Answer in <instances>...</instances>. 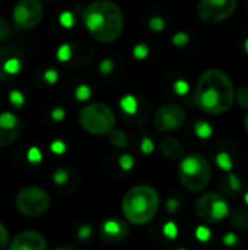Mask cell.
Segmentation results:
<instances>
[{
	"label": "cell",
	"mask_w": 248,
	"mask_h": 250,
	"mask_svg": "<svg viewBox=\"0 0 248 250\" xmlns=\"http://www.w3.org/2000/svg\"><path fill=\"white\" fill-rule=\"evenodd\" d=\"M159 149L162 155L168 160H181L184 157L183 144L174 136H165L159 142Z\"/></svg>",
	"instance_id": "obj_14"
},
{
	"label": "cell",
	"mask_w": 248,
	"mask_h": 250,
	"mask_svg": "<svg viewBox=\"0 0 248 250\" xmlns=\"http://www.w3.org/2000/svg\"><path fill=\"white\" fill-rule=\"evenodd\" d=\"M159 205L161 198L156 189L148 185H139L127 190L121 202V209L127 223L143 226L155 218Z\"/></svg>",
	"instance_id": "obj_3"
},
{
	"label": "cell",
	"mask_w": 248,
	"mask_h": 250,
	"mask_svg": "<svg viewBox=\"0 0 248 250\" xmlns=\"http://www.w3.org/2000/svg\"><path fill=\"white\" fill-rule=\"evenodd\" d=\"M9 245V231L4 224L0 223V250H3Z\"/></svg>",
	"instance_id": "obj_34"
},
{
	"label": "cell",
	"mask_w": 248,
	"mask_h": 250,
	"mask_svg": "<svg viewBox=\"0 0 248 250\" xmlns=\"http://www.w3.org/2000/svg\"><path fill=\"white\" fill-rule=\"evenodd\" d=\"M114 70V62L111 59H104L101 63H99V72L101 75H110L111 72Z\"/></svg>",
	"instance_id": "obj_31"
},
{
	"label": "cell",
	"mask_w": 248,
	"mask_h": 250,
	"mask_svg": "<svg viewBox=\"0 0 248 250\" xmlns=\"http://www.w3.org/2000/svg\"><path fill=\"white\" fill-rule=\"evenodd\" d=\"M235 101V88L228 73L221 69L205 70L194 89L197 107L212 116L227 113Z\"/></svg>",
	"instance_id": "obj_1"
},
{
	"label": "cell",
	"mask_w": 248,
	"mask_h": 250,
	"mask_svg": "<svg viewBox=\"0 0 248 250\" xmlns=\"http://www.w3.org/2000/svg\"><path fill=\"white\" fill-rule=\"evenodd\" d=\"M91 95H92V89H91V86L86 85V83H82V85H79V86L75 89V97H76V100L80 101V103L88 101V100L91 98Z\"/></svg>",
	"instance_id": "obj_21"
},
{
	"label": "cell",
	"mask_w": 248,
	"mask_h": 250,
	"mask_svg": "<svg viewBox=\"0 0 248 250\" xmlns=\"http://www.w3.org/2000/svg\"><path fill=\"white\" fill-rule=\"evenodd\" d=\"M189 89H190V86H189V83L186 81H177L174 83V91L178 95H186L189 92Z\"/></svg>",
	"instance_id": "obj_35"
},
{
	"label": "cell",
	"mask_w": 248,
	"mask_h": 250,
	"mask_svg": "<svg viewBox=\"0 0 248 250\" xmlns=\"http://www.w3.org/2000/svg\"><path fill=\"white\" fill-rule=\"evenodd\" d=\"M231 224L241 230V231H248V209L246 208H238L234 212H229Z\"/></svg>",
	"instance_id": "obj_15"
},
{
	"label": "cell",
	"mask_w": 248,
	"mask_h": 250,
	"mask_svg": "<svg viewBox=\"0 0 248 250\" xmlns=\"http://www.w3.org/2000/svg\"><path fill=\"white\" fill-rule=\"evenodd\" d=\"M194 129H196V133H197L200 138H208V136H210V133H212L210 126H209L208 123H205V122H199V123H196Z\"/></svg>",
	"instance_id": "obj_29"
},
{
	"label": "cell",
	"mask_w": 248,
	"mask_h": 250,
	"mask_svg": "<svg viewBox=\"0 0 248 250\" xmlns=\"http://www.w3.org/2000/svg\"><path fill=\"white\" fill-rule=\"evenodd\" d=\"M180 250H184V249H180Z\"/></svg>",
	"instance_id": "obj_45"
},
{
	"label": "cell",
	"mask_w": 248,
	"mask_h": 250,
	"mask_svg": "<svg viewBox=\"0 0 248 250\" xmlns=\"http://www.w3.org/2000/svg\"><path fill=\"white\" fill-rule=\"evenodd\" d=\"M178 179L189 192L205 190L212 179V168L206 157L196 152L183 157L178 166Z\"/></svg>",
	"instance_id": "obj_4"
},
{
	"label": "cell",
	"mask_w": 248,
	"mask_h": 250,
	"mask_svg": "<svg viewBox=\"0 0 248 250\" xmlns=\"http://www.w3.org/2000/svg\"><path fill=\"white\" fill-rule=\"evenodd\" d=\"M23 127H18V129H7V127H3L0 125V148L1 146H7L13 142H16L22 133Z\"/></svg>",
	"instance_id": "obj_16"
},
{
	"label": "cell",
	"mask_w": 248,
	"mask_h": 250,
	"mask_svg": "<svg viewBox=\"0 0 248 250\" xmlns=\"http://www.w3.org/2000/svg\"><path fill=\"white\" fill-rule=\"evenodd\" d=\"M164 233L170 237V239H172L174 236H175V227H174V224H167L165 226V229H164Z\"/></svg>",
	"instance_id": "obj_41"
},
{
	"label": "cell",
	"mask_w": 248,
	"mask_h": 250,
	"mask_svg": "<svg viewBox=\"0 0 248 250\" xmlns=\"http://www.w3.org/2000/svg\"><path fill=\"white\" fill-rule=\"evenodd\" d=\"M130 233V227L127 223L120 220H107L99 227V236L102 240L108 243H117L124 240Z\"/></svg>",
	"instance_id": "obj_13"
},
{
	"label": "cell",
	"mask_w": 248,
	"mask_h": 250,
	"mask_svg": "<svg viewBox=\"0 0 248 250\" xmlns=\"http://www.w3.org/2000/svg\"><path fill=\"white\" fill-rule=\"evenodd\" d=\"M64 117H66V113L61 107H56L51 110V119L54 122H61V120H64Z\"/></svg>",
	"instance_id": "obj_38"
},
{
	"label": "cell",
	"mask_w": 248,
	"mask_h": 250,
	"mask_svg": "<svg viewBox=\"0 0 248 250\" xmlns=\"http://www.w3.org/2000/svg\"><path fill=\"white\" fill-rule=\"evenodd\" d=\"M79 125L89 135L104 136L115 129V114L104 103H91L79 111Z\"/></svg>",
	"instance_id": "obj_5"
},
{
	"label": "cell",
	"mask_w": 248,
	"mask_h": 250,
	"mask_svg": "<svg viewBox=\"0 0 248 250\" xmlns=\"http://www.w3.org/2000/svg\"><path fill=\"white\" fill-rule=\"evenodd\" d=\"M50 148H51V151H53L54 154H58V155H60V154H63V152L66 151V144H64L63 141L57 139V141L51 142Z\"/></svg>",
	"instance_id": "obj_37"
},
{
	"label": "cell",
	"mask_w": 248,
	"mask_h": 250,
	"mask_svg": "<svg viewBox=\"0 0 248 250\" xmlns=\"http://www.w3.org/2000/svg\"><path fill=\"white\" fill-rule=\"evenodd\" d=\"M7 34H9V23H7L4 19L0 18V41H1L3 38H6Z\"/></svg>",
	"instance_id": "obj_40"
},
{
	"label": "cell",
	"mask_w": 248,
	"mask_h": 250,
	"mask_svg": "<svg viewBox=\"0 0 248 250\" xmlns=\"http://www.w3.org/2000/svg\"><path fill=\"white\" fill-rule=\"evenodd\" d=\"M15 207L23 217L38 218L50 209L51 198L39 186H26L16 193Z\"/></svg>",
	"instance_id": "obj_6"
},
{
	"label": "cell",
	"mask_w": 248,
	"mask_h": 250,
	"mask_svg": "<svg viewBox=\"0 0 248 250\" xmlns=\"http://www.w3.org/2000/svg\"><path fill=\"white\" fill-rule=\"evenodd\" d=\"M73 56V50L70 47V44H61L57 51H56V57L60 63H67Z\"/></svg>",
	"instance_id": "obj_20"
},
{
	"label": "cell",
	"mask_w": 248,
	"mask_h": 250,
	"mask_svg": "<svg viewBox=\"0 0 248 250\" xmlns=\"http://www.w3.org/2000/svg\"><path fill=\"white\" fill-rule=\"evenodd\" d=\"M91 234H92V229L89 226H82L77 231V236L80 240H88L91 237Z\"/></svg>",
	"instance_id": "obj_39"
},
{
	"label": "cell",
	"mask_w": 248,
	"mask_h": 250,
	"mask_svg": "<svg viewBox=\"0 0 248 250\" xmlns=\"http://www.w3.org/2000/svg\"><path fill=\"white\" fill-rule=\"evenodd\" d=\"M25 63V54L16 45L0 47V81H9L10 78L22 72Z\"/></svg>",
	"instance_id": "obj_11"
},
{
	"label": "cell",
	"mask_w": 248,
	"mask_h": 250,
	"mask_svg": "<svg viewBox=\"0 0 248 250\" xmlns=\"http://www.w3.org/2000/svg\"><path fill=\"white\" fill-rule=\"evenodd\" d=\"M247 48H248V42H247Z\"/></svg>",
	"instance_id": "obj_44"
},
{
	"label": "cell",
	"mask_w": 248,
	"mask_h": 250,
	"mask_svg": "<svg viewBox=\"0 0 248 250\" xmlns=\"http://www.w3.org/2000/svg\"><path fill=\"white\" fill-rule=\"evenodd\" d=\"M120 107L127 114H136L137 113V108H139V103H137V100H136L134 95L127 94V95H124L120 100Z\"/></svg>",
	"instance_id": "obj_19"
},
{
	"label": "cell",
	"mask_w": 248,
	"mask_h": 250,
	"mask_svg": "<svg viewBox=\"0 0 248 250\" xmlns=\"http://www.w3.org/2000/svg\"><path fill=\"white\" fill-rule=\"evenodd\" d=\"M58 72L56 70V69H47L45 72H44V81L48 83V85H54V83H57L58 82Z\"/></svg>",
	"instance_id": "obj_30"
},
{
	"label": "cell",
	"mask_w": 248,
	"mask_h": 250,
	"mask_svg": "<svg viewBox=\"0 0 248 250\" xmlns=\"http://www.w3.org/2000/svg\"><path fill=\"white\" fill-rule=\"evenodd\" d=\"M148 25H149V29L153 32H162L165 29V21L161 16H152Z\"/></svg>",
	"instance_id": "obj_25"
},
{
	"label": "cell",
	"mask_w": 248,
	"mask_h": 250,
	"mask_svg": "<svg viewBox=\"0 0 248 250\" xmlns=\"http://www.w3.org/2000/svg\"><path fill=\"white\" fill-rule=\"evenodd\" d=\"M75 15L70 12V10H64L58 15V23L63 26V28H73L75 26Z\"/></svg>",
	"instance_id": "obj_23"
},
{
	"label": "cell",
	"mask_w": 248,
	"mask_h": 250,
	"mask_svg": "<svg viewBox=\"0 0 248 250\" xmlns=\"http://www.w3.org/2000/svg\"><path fill=\"white\" fill-rule=\"evenodd\" d=\"M196 215L208 224H216L229 217V205L227 199L216 192L203 193L194 205Z\"/></svg>",
	"instance_id": "obj_7"
},
{
	"label": "cell",
	"mask_w": 248,
	"mask_h": 250,
	"mask_svg": "<svg viewBox=\"0 0 248 250\" xmlns=\"http://www.w3.org/2000/svg\"><path fill=\"white\" fill-rule=\"evenodd\" d=\"M189 41H190V37H189V34H186V32H177V34H174V37H172V44L175 45V47H186L187 44H189Z\"/></svg>",
	"instance_id": "obj_27"
},
{
	"label": "cell",
	"mask_w": 248,
	"mask_h": 250,
	"mask_svg": "<svg viewBox=\"0 0 248 250\" xmlns=\"http://www.w3.org/2000/svg\"><path fill=\"white\" fill-rule=\"evenodd\" d=\"M9 103H10L13 107L20 108V107L25 104V95H23L20 91L13 89V91H10V92H9Z\"/></svg>",
	"instance_id": "obj_24"
},
{
	"label": "cell",
	"mask_w": 248,
	"mask_h": 250,
	"mask_svg": "<svg viewBox=\"0 0 248 250\" xmlns=\"http://www.w3.org/2000/svg\"><path fill=\"white\" fill-rule=\"evenodd\" d=\"M244 126H246V129H247L248 132V113L247 116H246V119H244Z\"/></svg>",
	"instance_id": "obj_42"
},
{
	"label": "cell",
	"mask_w": 248,
	"mask_h": 250,
	"mask_svg": "<svg viewBox=\"0 0 248 250\" xmlns=\"http://www.w3.org/2000/svg\"><path fill=\"white\" fill-rule=\"evenodd\" d=\"M118 164H120V167H121L124 171H129V170H132V168H133V166H134V160H133V157H132V155H129V154H123V155L118 158Z\"/></svg>",
	"instance_id": "obj_28"
},
{
	"label": "cell",
	"mask_w": 248,
	"mask_h": 250,
	"mask_svg": "<svg viewBox=\"0 0 248 250\" xmlns=\"http://www.w3.org/2000/svg\"><path fill=\"white\" fill-rule=\"evenodd\" d=\"M222 190L227 195L232 196V198L238 196V193L241 190V183H240L238 177L237 176H232V174L228 176V177H225L224 182H222Z\"/></svg>",
	"instance_id": "obj_17"
},
{
	"label": "cell",
	"mask_w": 248,
	"mask_h": 250,
	"mask_svg": "<svg viewBox=\"0 0 248 250\" xmlns=\"http://www.w3.org/2000/svg\"><path fill=\"white\" fill-rule=\"evenodd\" d=\"M83 25L89 35L102 44L117 41L124 29V16L118 4L111 0H95L83 10Z\"/></svg>",
	"instance_id": "obj_2"
},
{
	"label": "cell",
	"mask_w": 248,
	"mask_h": 250,
	"mask_svg": "<svg viewBox=\"0 0 248 250\" xmlns=\"http://www.w3.org/2000/svg\"><path fill=\"white\" fill-rule=\"evenodd\" d=\"M53 179H54V183H56V185H64V183L69 180V171H66L64 168H58V170L54 173Z\"/></svg>",
	"instance_id": "obj_32"
},
{
	"label": "cell",
	"mask_w": 248,
	"mask_h": 250,
	"mask_svg": "<svg viewBox=\"0 0 248 250\" xmlns=\"http://www.w3.org/2000/svg\"><path fill=\"white\" fill-rule=\"evenodd\" d=\"M57 250H64V249H57Z\"/></svg>",
	"instance_id": "obj_43"
},
{
	"label": "cell",
	"mask_w": 248,
	"mask_h": 250,
	"mask_svg": "<svg viewBox=\"0 0 248 250\" xmlns=\"http://www.w3.org/2000/svg\"><path fill=\"white\" fill-rule=\"evenodd\" d=\"M18 29L29 31L37 28L44 18V7L39 0H18L12 12Z\"/></svg>",
	"instance_id": "obj_9"
},
{
	"label": "cell",
	"mask_w": 248,
	"mask_h": 250,
	"mask_svg": "<svg viewBox=\"0 0 248 250\" xmlns=\"http://www.w3.org/2000/svg\"><path fill=\"white\" fill-rule=\"evenodd\" d=\"M153 148H155L153 142H152L149 138H143V141H142V144H140V151H142L145 155H149V154L153 151Z\"/></svg>",
	"instance_id": "obj_36"
},
{
	"label": "cell",
	"mask_w": 248,
	"mask_h": 250,
	"mask_svg": "<svg viewBox=\"0 0 248 250\" xmlns=\"http://www.w3.org/2000/svg\"><path fill=\"white\" fill-rule=\"evenodd\" d=\"M132 53H133V57H134L136 60H145V59H148L151 50H149V47H148L145 42H139V44H136V45L133 47Z\"/></svg>",
	"instance_id": "obj_22"
},
{
	"label": "cell",
	"mask_w": 248,
	"mask_h": 250,
	"mask_svg": "<svg viewBox=\"0 0 248 250\" xmlns=\"http://www.w3.org/2000/svg\"><path fill=\"white\" fill-rule=\"evenodd\" d=\"M28 160H29L31 163H34V164L41 163V160H42V154H41V151H39L37 146L29 148V151H28Z\"/></svg>",
	"instance_id": "obj_33"
},
{
	"label": "cell",
	"mask_w": 248,
	"mask_h": 250,
	"mask_svg": "<svg viewBox=\"0 0 248 250\" xmlns=\"http://www.w3.org/2000/svg\"><path fill=\"white\" fill-rule=\"evenodd\" d=\"M110 135V142L114 148H126L129 144V136L126 135L124 130L120 129H114L113 132L108 133Z\"/></svg>",
	"instance_id": "obj_18"
},
{
	"label": "cell",
	"mask_w": 248,
	"mask_h": 250,
	"mask_svg": "<svg viewBox=\"0 0 248 250\" xmlns=\"http://www.w3.org/2000/svg\"><path fill=\"white\" fill-rule=\"evenodd\" d=\"M7 250H47V240L39 231L28 230L19 233L10 242Z\"/></svg>",
	"instance_id": "obj_12"
},
{
	"label": "cell",
	"mask_w": 248,
	"mask_h": 250,
	"mask_svg": "<svg viewBox=\"0 0 248 250\" xmlns=\"http://www.w3.org/2000/svg\"><path fill=\"white\" fill-rule=\"evenodd\" d=\"M238 6V0H199L196 12L202 22L216 25L229 19Z\"/></svg>",
	"instance_id": "obj_8"
},
{
	"label": "cell",
	"mask_w": 248,
	"mask_h": 250,
	"mask_svg": "<svg viewBox=\"0 0 248 250\" xmlns=\"http://www.w3.org/2000/svg\"><path fill=\"white\" fill-rule=\"evenodd\" d=\"M186 110L178 104H165L153 114V126L158 132L171 133L178 130L186 122Z\"/></svg>",
	"instance_id": "obj_10"
},
{
	"label": "cell",
	"mask_w": 248,
	"mask_h": 250,
	"mask_svg": "<svg viewBox=\"0 0 248 250\" xmlns=\"http://www.w3.org/2000/svg\"><path fill=\"white\" fill-rule=\"evenodd\" d=\"M235 101L240 104V107L248 108V88L243 86L235 91Z\"/></svg>",
	"instance_id": "obj_26"
}]
</instances>
